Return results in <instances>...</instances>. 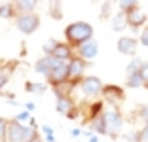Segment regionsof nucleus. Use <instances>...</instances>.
<instances>
[{"instance_id": "nucleus-1", "label": "nucleus", "mask_w": 148, "mask_h": 142, "mask_svg": "<svg viewBox=\"0 0 148 142\" xmlns=\"http://www.w3.org/2000/svg\"><path fill=\"white\" fill-rule=\"evenodd\" d=\"M91 38H93V27L87 21H74L65 29V40L72 49L89 42Z\"/></svg>"}, {"instance_id": "nucleus-2", "label": "nucleus", "mask_w": 148, "mask_h": 142, "mask_svg": "<svg viewBox=\"0 0 148 142\" xmlns=\"http://www.w3.org/2000/svg\"><path fill=\"white\" fill-rule=\"evenodd\" d=\"M36 137H40L36 129H32L29 125H21L13 119L8 121V137H6V142H31Z\"/></svg>"}, {"instance_id": "nucleus-3", "label": "nucleus", "mask_w": 148, "mask_h": 142, "mask_svg": "<svg viewBox=\"0 0 148 142\" xmlns=\"http://www.w3.org/2000/svg\"><path fill=\"white\" fill-rule=\"evenodd\" d=\"M103 121H105V129H106V134L112 138L118 137V133L122 131L123 127V116L120 112V108H105V112H103Z\"/></svg>"}, {"instance_id": "nucleus-4", "label": "nucleus", "mask_w": 148, "mask_h": 142, "mask_svg": "<svg viewBox=\"0 0 148 142\" xmlns=\"http://www.w3.org/2000/svg\"><path fill=\"white\" fill-rule=\"evenodd\" d=\"M103 87H105V83L101 82L97 76H84V80L78 83L80 93H82L86 99H91V100H99L101 99Z\"/></svg>"}, {"instance_id": "nucleus-5", "label": "nucleus", "mask_w": 148, "mask_h": 142, "mask_svg": "<svg viewBox=\"0 0 148 142\" xmlns=\"http://www.w3.org/2000/svg\"><path fill=\"white\" fill-rule=\"evenodd\" d=\"M15 27H17L19 32H23V34H32V32H36L40 27V17L36 15V13H25V15H17L15 17Z\"/></svg>"}, {"instance_id": "nucleus-6", "label": "nucleus", "mask_w": 148, "mask_h": 142, "mask_svg": "<svg viewBox=\"0 0 148 142\" xmlns=\"http://www.w3.org/2000/svg\"><path fill=\"white\" fill-rule=\"evenodd\" d=\"M87 65H89V63H86L84 59H80V57L74 55L72 59L69 61V65H66V70H69V82H72V83L78 85V83L84 80V74H86V70H87Z\"/></svg>"}, {"instance_id": "nucleus-7", "label": "nucleus", "mask_w": 148, "mask_h": 142, "mask_svg": "<svg viewBox=\"0 0 148 142\" xmlns=\"http://www.w3.org/2000/svg\"><path fill=\"white\" fill-rule=\"evenodd\" d=\"M55 110L61 116L69 117V119H76L80 114V108L78 104L72 100V97H59V99L55 100Z\"/></svg>"}, {"instance_id": "nucleus-8", "label": "nucleus", "mask_w": 148, "mask_h": 142, "mask_svg": "<svg viewBox=\"0 0 148 142\" xmlns=\"http://www.w3.org/2000/svg\"><path fill=\"white\" fill-rule=\"evenodd\" d=\"M103 100L108 104H112L114 108H118V104H122L123 100H125V91H123V87L120 85H112V83H108V85L103 87Z\"/></svg>"}, {"instance_id": "nucleus-9", "label": "nucleus", "mask_w": 148, "mask_h": 142, "mask_svg": "<svg viewBox=\"0 0 148 142\" xmlns=\"http://www.w3.org/2000/svg\"><path fill=\"white\" fill-rule=\"evenodd\" d=\"M63 65H66V63H63V61L55 59V57L44 55V57H40V59L34 63V70H36L38 74H42V76H48L51 70L59 68V66H63Z\"/></svg>"}, {"instance_id": "nucleus-10", "label": "nucleus", "mask_w": 148, "mask_h": 142, "mask_svg": "<svg viewBox=\"0 0 148 142\" xmlns=\"http://www.w3.org/2000/svg\"><path fill=\"white\" fill-rule=\"evenodd\" d=\"M97 53H99V42H97L95 38H91L89 42H86L80 47H76V57L84 59L86 63H91L97 57Z\"/></svg>"}, {"instance_id": "nucleus-11", "label": "nucleus", "mask_w": 148, "mask_h": 142, "mask_svg": "<svg viewBox=\"0 0 148 142\" xmlns=\"http://www.w3.org/2000/svg\"><path fill=\"white\" fill-rule=\"evenodd\" d=\"M125 19H127V27H131L133 30H139L140 27H146L148 23V13H144L143 10L135 8V10H131V12L125 13Z\"/></svg>"}, {"instance_id": "nucleus-12", "label": "nucleus", "mask_w": 148, "mask_h": 142, "mask_svg": "<svg viewBox=\"0 0 148 142\" xmlns=\"http://www.w3.org/2000/svg\"><path fill=\"white\" fill-rule=\"evenodd\" d=\"M116 47H118V51L122 53V55L133 57L137 53V47H139V40H137V38H131V36H122V38L118 40Z\"/></svg>"}, {"instance_id": "nucleus-13", "label": "nucleus", "mask_w": 148, "mask_h": 142, "mask_svg": "<svg viewBox=\"0 0 148 142\" xmlns=\"http://www.w3.org/2000/svg\"><path fill=\"white\" fill-rule=\"evenodd\" d=\"M66 65H69V63H66ZM66 65H63V66H59V68L51 70V72L46 76V80H48V83L51 87H57V85H61V83L69 82V70H66Z\"/></svg>"}, {"instance_id": "nucleus-14", "label": "nucleus", "mask_w": 148, "mask_h": 142, "mask_svg": "<svg viewBox=\"0 0 148 142\" xmlns=\"http://www.w3.org/2000/svg\"><path fill=\"white\" fill-rule=\"evenodd\" d=\"M76 55L74 53V49L69 46V44H63V42H57V46H55V49H53V55L51 57H55V59H59V61H63V63H69L72 57Z\"/></svg>"}, {"instance_id": "nucleus-15", "label": "nucleus", "mask_w": 148, "mask_h": 142, "mask_svg": "<svg viewBox=\"0 0 148 142\" xmlns=\"http://www.w3.org/2000/svg\"><path fill=\"white\" fill-rule=\"evenodd\" d=\"M15 66H17V63H15V61H10V63H0V93H2V89L8 85L10 80H12V74H13V70H15Z\"/></svg>"}, {"instance_id": "nucleus-16", "label": "nucleus", "mask_w": 148, "mask_h": 142, "mask_svg": "<svg viewBox=\"0 0 148 142\" xmlns=\"http://www.w3.org/2000/svg\"><path fill=\"white\" fill-rule=\"evenodd\" d=\"M103 112H105V100H93V102H89L87 104V108H86V119H87V123L91 119H95V117H99V116H103Z\"/></svg>"}, {"instance_id": "nucleus-17", "label": "nucleus", "mask_w": 148, "mask_h": 142, "mask_svg": "<svg viewBox=\"0 0 148 142\" xmlns=\"http://www.w3.org/2000/svg\"><path fill=\"white\" fill-rule=\"evenodd\" d=\"M36 6H38L36 0H17V2H13V8H15V13H17V15L34 13Z\"/></svg>"}, {"instance_id": "nucleus-18", "label": "nucleus", "mask_w": 148, "mask_h": 142, "mask_svg": "<svg viewBox=\"0 0 148 142\" xmlns=\"http://www.w3.org/2000/svg\"><path fill=\"white\" fill-rule=\"evenodd\" d=\"M89 133L97 134V137H101V134H106V129H105V121H103V116L95 117V119L89 121Z\"/></svg>"}, {"instance_id": "nucleus-19", "label": "nucleus", "mask_w": 148, "mask_h": 142, "mask_svg": "<svg viewBox=\"0 0 148 142\" xmlns=\"http://www.w3.org/2000/svg\"><path fill=\"white\" fill-rule=\"evenodd\" d=\"M127 27V19H125V13L118 12L116 15H112V30L116 32H122L123 29Z\"/></svg>"}, {"instance_id": "nucleus-20", "label": "nucleus", "mask_w": 148, "mask_h": 142, "mask_svg": "<svg viewBox=\"0 0 148 142\" xmlns=\"http://www.w3.org/2000/svg\"><path fill=\"white\" fill-rule=\"evenodd\" d=\"M0 17L2 19H15L17 17L15 8H13V2H4V4H0Z\"/></svg>"}, {"instance_id": "nucleus-21", "label": "nucleus", "mask_w": 148, "mask_h": 142, "mask_svg": "<svg viewBox=\"0 0 148 142\" xmlns=\"http://www.w3.org/2000/svg\"><path fill=\"white\" fill-rule=\"evenodd\" d=\"M125 85L129 87V89H139V87H143V78H140L139 72H133V74H127L125 76Z\"/></svg>"}, {"instance_id": "nucleus-22", "label": "nucleus", "mask_w": 148, "mask_h": 142, "mask_svg": "<svg viewBox=\"0 0 148 142\" xmlns=\"http://www.w3.org/2000/svg\"><path fill=\"white\" fill-rule=\"evenodd\" d=\"M25 89L29 91V93H32V95H44L46 93V89H48V85L46 83H38V82H27L25 83Z\"/></svg>"}, {"instance_id": "nucleus-23", "label": "nucleus", "mask_w": 148, "mask_h": 142, "mask_svg": "<svg viewBox=\"0 0 148 142\" xmlns=\"http://www.w3.org/2000/svg\"><path fill=\"white\" fill-rule=\"evenodd\" d=\"M49 17L55 21L63 19V4L61 2H49Z\"/></svg>"}, {"instance_id": "nucleus-24", "label": "nucleus", "mask_w": 148, "mask_h": 142, "mask_svg": "<svg viewBox=\"0 0 148 142\" xmlns=\"http://www.w3.org/2000/svg\"><path fill=\"white\" fill-rule=\"evenodd\" d=\"M118 8H120L122 13H127L131 10L139 8V2H135V0H122V2H118Z\"/></svg>"}, {"instance_id": "nucleus-25", "label": "nucleus", "mask_w": 148, "mask_h": 142, "mask_svg": "<svg viewBox=\"0 0 148 142\" xmlns=\"http://www.w3.org/2000/svg\"><path fill=\"white\" fill-rule=\"evenodd\" d=\"M144 65V61L143 59H139V57H133V59L129 61V65H127V74H133V72H139L140 70V66Z\"/></svg>"}, {"instance_id": "nucleus-26", "label": "nucleus", "mask_w": 148, "mask_h": 142, "mask_svg": "<svg viewBox=\"0 0 148 142\" xmlns=\"http://www.w3.org/2000/svg\"><path fill=\"white\" fill-rule=\"evenodd\" d=\"M40 131L44 133V142H55V133H53V129L49 125H42Z\"/></svg>"}, {"instance_id": "nucleus-27", "label": "nucleus", "mask_w": 148, "mask_h": 142, "mask_svg": "<svg viewBox=\"0 0 148 142\" xmlns=\"http://www.w3.org/2000/svg\"><path fill=\"white\" fill-rule=\"evenodd\" d=\"M55 46H57V40H48V42L42 46V51H44V55H48V57H51L53 55V49H55Z\"/></svg>"}, {"instance_id": "nucleus-28", "label": "nucleus", "mask_w": 148, "mask_h": 142, "mask_svg": "<svg viewBox=\"0 0 148 142\" xmlns=\"http://www.w3.org/2000/svg\"><path fill=\"white\" fill-rule=\"evenodd\" d=\"M31 117H32V116H31L29 112H27V110H21V112H19L17 116L13 117V121H17V123H21V125H27Z\"/></svg>"}, {"instance_id": "nucleus-29", "label": "nucleus", "mask_w": 148, "mask_h": 142, "mask_svg": "<svg viewBox=\"0 0 148 142\" xmlns=\"http://www.w3.org/2000/svg\"><path fill=\"white\" fill-rule=\"evenodd\" d=\"M137 117L139 119H143L144 123H148V104H140L139 108H137Z\"/></svg>"}, {"instance_id": "nucleus-30", "label": "nucleus", "mask_w": 148, "mask_h": 142, "mask_svg": "<svg viewBox=\"0 0 148 142\" xmlns=\"http://www.w3.org/2000/svg\"><path fill=\"white\" fill-rule=\"evenodd\" d=\"M8 121L10 119L0 117V142H6V137H8Z\"/></svg>"}, {"instance_id": "nucleus-31", "label": "nucleus", "mask_w": 148, "mask_h": 142, "mask_svg": "<svg viewBox=\"0 0 148 142\" xmlns=\"http://www.w3.org/2000/svg\"><path fill=\"white\" fill-rule=\"evenodd\" d=\"M110 10H112V2H103V8H101V19H108L110 17Z\"/></svg>"}, {"instance_id": "nucleus-32", "label": "nucleus", "mask_w": 148, "mask_h": 142, "mask_svg": "<svg viewBox=\"0 0 148 142\" xmlns=\"http://www.w3.org/2000/svg\"><path fill=\"white\" fill-rule=\"evenodd\" d=\"M139 42H140V46H144V47H148V25L144 27L143 30H140V36H139Z\"/></svg>"}, {"instance_id": "nucleus-33", "label": "nucleus", "mask_w": 148, "mask_h": 142, "mask_svg": "<svg viewBox=\"0 0 148 142\" xmlns=\"http://www.w3.org/2000/svg\"><path fill=\"white\" fill-rule=\"evenodd\" d=\"M137 142H148V123H144L143 129L139 131V140Z\"/></svg>"}, {"instance_id": "nucleus-34", "label": "nucleus", "mask_w": 148, "mask_h": 142, "mask_svg": "<svg viewBox=\"0 0 148 142\" xmlns=\"http://www.w3.org/2000/svg\"><path fill=\"white\" fill-rule=\"evenodd\" d=\"M139 74H140V78H143V83H144V85H148V63H144V65L140 66Z\"/></svg>"}, {"instance_id": "nucleus-35", "label": "nucleus", "mask_w": 148, "mask_h": 142, "mask_svg": "<svg viewBox=\"0 0 148 142\" xmlns=\"http://www.w3.org/2000/svg\"><path fill=\"white\" fill-rule=\"evenodd\" d=\"M34 108H36V104H34V102H25V110H27L29 114L34 112Z\"/></svg>"}, {"instance_id": "nucleus-36", "label": "nucleus", "mask_w": 148, "mask_h": 142, "mask_svg": "<svg viewBox=\"0 0 148 142\" xmlns=\"http://www.w3.org/2000/svg\"><path fill=\"white\" fill-rule=\"evenodd\" d=\"M80 134H82V129H72V131H70V137H72V138H78Z\"/></svg>"}, {"instance_id": "nucleus-37", "label": "nucleus", "mask_w": 148, "mask_h": 142, "mask_svg": "<svg viewBox=\"0 0 148 142\" xmlns=\"http://www.w3.org/2000/svg\"><path fill=\"white\" fill-rule=\"evenodd\" d=\"M87 142H99V137H97V134H89V137H87Z\"/></svg>"}, {"instance_id": "nucleus-38", "label": "nucleus", "mask_w": 148, "mask_h": 142, "mask_svg": "<svg viewBox=\"0 0 148 142\" xmlns=\"http://www.w3.org/2000/svg\"><path fill=\"white\" fill-rule=\"evenodd\" d=\"M31 142H44V138H42V137H36V138H32Z\"/></svg>"}, {"instance_id": "nucleus-39", "label": "nucleus", "mask_w": 148, "mask_h": 142, "mask_svg": "<svg viewBox=\"0 0 148 142\" xmlns=\"http://www.w3.org/2000/svg\"><path fill=\"white\" fill-rule=\"evenodd\" d=\"M144 87H146V91H148V85H144Z\"/></svg>"}]
</instances>
